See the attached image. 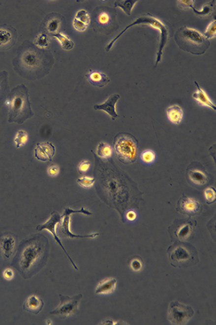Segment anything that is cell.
Listing matches in <instances>:
<instances>
[{
    "mask_svg": "<svg viewBox=\"0 0 216 325\" xmlns=\"http://www.w3.org/2000/svg\"><path fill=\"white\" fill-rule=\"evenodd\" d=\"M49 250V241L45 236H32L21 243L12 265L23 279H31L45 266Z\"/></svg>",
    "mask_w": 216,
    "mask_h": 325,
    "instance_id": "1",
    "label": "cell"
},
{
    "mask_svg": "<svg viewBox=\"0 0 216 325\" xmlns=\"http://www.w3.org/2000/svg\"><path fill=\"white\" fill-rule=\"evenodd\" d=\"M53 58L42 49L30 41H25L18 49L12 61L14 71L29 80L42 78L49 72L53 65Z\"/></svg>",
    "mask_w": 216,
    "mask_h": 325,
    "instance_id": "2",
    "label": "cell"
},
{
    "mask_svg": "<svg viewBox=\"0 0 216 325\" xmlns=\"http://www.w3.org/2000/svg\"><path fill=\"white\" fill-rule=\"evenodd\" d=\"M4 102L8 109L9 123L23 124L27 119L33 116L29 98V90L24 84L13 88Z\"/></svg>",
    "mask_w": 216,
    "mask_h": 325,
    "instance_id": "3",
    "label": "cell"
},
{
    "mask_svg": "<svg viewBox=\"0 0 216 325\" xmlns=\"http://www.w3.org/2000/svg\"><path fill=\"white\" fill-rule=\"evenodd\" d=\"M174 39L182 50L193 55H203L211 45L209 40L201 32L187 27H181L176 32Z\"/></svg>",
    "mask_w": 216,
    "mask_h": 325,
    "instance_id": "4",
    "label": "cell"
},
{
    "mask_svg": "<svg viewBox=\"0 0 216 325\" xmlns=\"http://www.w3.org/2000/svg\"><path fill=\"white\" fill-rule=\"evenodd\" d=\"M150 26V27H154L156 30H158L160 32V42L159 47H158V53H157V57H156V65H158L161 60H162V51L163 49L166 46V42L168 41V37H169V30L166 24H164L162 22L157 19L155 17L152 16L149 14H141L140 16L138 17L137 19H135L134 22L127 25V27L123 28L122 32H120L112 40L111 42L109 43V45L105 48V50L109 52L112 49V47L114 45V43L122 37L123 32H126L128 29L135 26Z\"/></svg>",
    "mask_w": 216,
    "mask_h": 325,
    "instance_id": "5",
    "label": "cell"
},
{
    "mask_svg": "<svg viewBox=\"0 0 216 325\" xmlns=\"http://www.w3.org/2000/svg\"><path fill=\"white\" fill-rule=\"evenodd\" d=\"M115 153L117 158L124 164L132 163L137 158L138 143L133 136L121 133L116 137Z\"/></svg>",
    "mask_w": 216,
    "mask_h": 325,
    "instance_id": "6",
    "label": "cell"
},
{
    "mask_svg": "<svg viewBox=\"0 0 216 325\" xmlns=\"http://www.w3.org/2000/svg\"><path fill=\"white\" fill-rule=\"evenodd\" d=\"M170 262L175 267H188L198 262L197 252L192 247L176 244L168 249Z\"/></svg>",
    "mask_w": 216,
    "mask_h": 325,
    "instance_id": "7",
    "label": "cell"
},
{
    "mask_svg": "<svg viewBox=\"0 0 216 325\" xmlns=\"http://www.w3.org/2000/svg\"><path fill=\"white\" fill-rule=\"evenodd\" d=\"M193 316V309L189 305H184L179 301H173L170 303L167 318L172 325H186L192 319Z\"/></svg>",
    "mask_w": 216,
    "mask_h": 325,
    "instance_id": "8",
    "label": "cell"
},
{
    "mask_svg": "<svg viewBox=\"0 0 216 325\" xmlns=\"http://www.w3.org/2000/svg\"><path fill=\"white\" fill-rule=\"evenodd\" d=\"M82 298L83 294L76 295L74 297L60 294L61 304L57 309L51 312V315L57 316L61 319H65L67 317L75 315L79 312V302Z\"/></svg>",
    "mask_w": 216,
    "mask_h": 325,
    "instance_id": "9",
    "label": "cell"
},
{
    "mask_svg": "<svg viewBox=\"0 0 216 325\" xmlns=\"http://www.w3.org/2000/svg\"><path fill=\"white\" fill-rule=\"evenodd\" d=\"M61 218H62V216L60 215L57 212H53L51 214L50 218H49V221L46 222V223L43 224V225H40V226L36 227V229L38 231V232H41L42 230H49L51 234H53V239H54L55 241L57 242V244L60 245L62 250L63 251L65 254L67 255V258L68 260L71 261V264L74 266V268L75 270H79V267L77 266V265H75V262H73V260H71V257L67 254V251L65 249L64 247H63L62 242H61V239L59 238L58 235L57 233V226H58L59 223L61 222Z\"/></svg>",
    "mask_w": 216,
    "mask_h": 325,
    "instance_id": "10",
    "label": "cell"
},
{
    "mask_svg": "<svg viewBox=\"0 0 216 325\" xmlns=\"http://www.w3.org/2000/svg\"><path fill=\"white\" fill-rule=\"evenodd\" d=\"M71 214L69 212L68 208L64 209L61 222L59 225V233L62 237L70 238V239H76V238H91L95 239L99 236L98 232H93V233L89 234V235H78V234L73 233L70 229V224H71Z\"/></svg>",
    "mask_w": 216,
    "mask_h": 325,
    "instance_id": "11",
    "label": "cell"
},
{
    "mask_svg": "<svg viewBox=\"0 0 216 325\" xmlns=\"http://www.w3.org/2000/svg\"><path fill=\"white\" fill-rule=\"evenodd\" d=\"M16 248V236L11 232L0 234V253L4 260L12 257Z\"/></svg>",
    "mask_w": 216,
    "mask_h": 325,
    "instance_id": "12",
    "label": "cell"
},
{
    "mask_svg": "<svg viewBox=\"0 0 216 325\" xmlns=\"http://www.w3.org/2000/svg\"><path fill=\"white\" fill-rule=\"evenodd\" d=\"M17 31L10 26L0 27V51L9 50L14 46L17 41Z\"/></svg>",
    "mask_w": 216,
    "mask_h": 325,
    "instance_id": "13",
    "label": "cell"
},
{
    "mask_svg": "<svg viewBox=\"0 0 216 325\" xmlns=\"http://www.w3.org/2000/svg\"><path fill=\"white\" fill-rule=\"evenodd\" d=\"M56 153V149L53 144L49 142L40 143L36 144L34 149V157L36 160L43 162H51Z\"/></svg>",
    "mask_w": 216,
    "mask_h": 325,
    "instance_id": "14",
    "label": "cell"
},
{
    "mask_svg": "<svg viewBox=\"0 0 216 325\" xmlns=\"http://www.w3.org/2000/svg\"><path fill=\"white\" fill-rule=\"evenodd\" d=\"M120 95H112L108 98V99L104 103L97 104L93 106L95 110H103L106 114H109L111 117L112 120H115L116 118H118V114L116 110V104L117 101L120 99Z\"/></svg>",
    "mask_w": 216,
    "mask_h": 325,
    "instance_id": "15",
    "label": "cell"
},
{
    "mask_svg": "<svg viewBox=\"0 0 216 325\" xmlns=\"http://www.w3.org/2000/svg\"><path fill=\"white\" fill-rule=\"evenodd\" d=\"M195 84H196V88H197V91L192 96L193 99L200 106L210 108L213 111H216V104L212 102L210 98L208 97L206 92H204V90L200 88L198 83L195 82Z\"/></svg>",
    "mask_w": 216,
    "mask_h": 325,
    "instance_id": "16",
    "label": "cell"
},
{
    "mask_svg": "<svg viewBox=\"0 0 216 325\" xmlns=\"http://www.w3.org/2000/svg\"><path fill=\"white\" fill-rule=\"evenodd\" d=\"M45 302L42 299L37 297L36 295H32L27 298L26 302L23 304V309L29 313L37 315L42 310Z\"/></svg>",
    "mask_w": 216,
    "mask_h": 325,
    "instance_id": "17",
    "label": "cell"
},
{
    "mask_svg": "<svg viewBox=\"0 0 216 325\" xmlns=\"http://www.w3.org/2000/svg\"><path fill=\"white\" fill-rule=\"evenodd\" d=\"M87 78L92 85L98 88H103L110 81L107 75L98 70H91L87 74Z\"/></svg>",
    "mask_w": 216,
    "mask_h": 325,
    "instance_id": "18",
    "label": "cell"
},
{
    "mask_svg": "<svg viewBox=\"0 0 216 325\" xmlns=\"http://www.w3.org/2000/svg\"><path fill=\"white\" fill-rule=\"evenodd\" d=\"M117 287V279L114 278H109L101 281L95 289L96 294H109L114 292Z\"/></svg>",
    "mask_w": 216,
    "mask_h": 325,
    "instance_id": "19",
    "label": "cell"
},
{
    "mask_svg": "<svg viewBox=\"0 0 216 325\" xmlns=\"http://www.w3.org/2000/svg\"><path fill=\"white\" fill-rule=\"evenodd\" d=\"M179 204H180V207L182 209V211L188 215H193V214H196L200 207L198 201L192 197H185L184 199L180 201Z\"/></svg>",
    "mask_w": 216,
    "mask_h": 325,
    "instance_id": "20",
    "label": "cell"
},
{
    "mask_svg": "<svg viewBox=\"0 0 216 325\" xmlns=\"http://www.w3.org/2000/svg\"><path fill=\"white\" fill-rule=\"evenodd\" d=\"M166 115L172 124L179 125L183 120L184 114L180 106L178 105H174V106H170L166 110Z\"/></svg>",
    "mask_w": 216,
    "mask_h": 325,
    "instance_id": "21",
    "label": "cell"
},
{
    "mask_svg": "<svg viewBox=\"0 0 216 325\" xmlns=\"http://www.w3.org/2000/svg\"><path fill=\"white\" fill-rule=\"evenodd\" d=\"M8 92V73L6 71H0V108L4 103Z\"/></svg>",
    "mask_w": 216,
    "mask_h": 325,
    "instance_id": "22",
    "label": "cell"
},
{
    "mask_svg": "<svg viewBox=\"0 0 216 325\" xmlns=\"http://www.w3.org/2000/svg\"><path fill=\"white\" fill-rule=\"evenodd\" d=\"M188 179L195 185L202 186L208 181V177L205 173L200 170H191L188 172Z\"/></svg>",
    "mask_w": 216,
    "mask_h": 325,
    "instance_id": "23",
    "label": "cell"
},
{
    "mask_svg": "<svg viewBox=\"0 0 216 325\" xmlns=\"http://www.w3.org/2000/svg\"><path fill=\"white\" fill-rule=\"evenodd\" d=\"M192 232V225L191 224H185V225H182L181 227L178 228V229L176 231L175 234L177 237L181 241H184V240H187L189 237Z\"/></svg>",
    "mask_w": 216,
    "mask_h": 325,
    "instance_id": "24",
    "label": "cell"
},
{
    "mask_svg": "<svg viewBox=\"0 0 216 325\" xmlns=\"http://www.w3.org/2000/svg\"><path fill=\"white\" fill-rule=\"evenodd\" d=\"M137 2V0H119L114 2L115 7H120L127 15H130L132 7Z\"/></svg>",
    "mask_w": 216,
    "mask_h": 325,
    "instance_id": "25",
    "label": "cell"
},
{
    "mask_svg": "<svg viewBox=\"0 0 216 325\" xmlns=\"http://www.w3.org/2000/svg\"><path fill=\"white\" fill-rule=\"evenodd\" d=\"M96 153L100 158L109 159L113 155V149L109 144L101 142L97 145Z\"/></svg>",
    "mask_w": 216,
    "mask_h": 325,
    "instance_id": "26",
    "label": "cell"
},
{
    "mask_svg": "<svg viewBox=\"0 0 216 325\" xmlns=\"http://www.w3.org/2000/svg\"><path fill=\"white\" fill-rule=\"evenodd\" d=\"M53 37L57 38L60 41L61 46L65 50H71L73 49L74 42L72 40L69 38L67 35L63 34V32H57L56 34L53 35Z\"/></svg>",
    "mask_w": 216,
    "mask_h": 325,
    "instance_id": "27",
    "label": "cell"
},
{
    "mask_svg": "<svg viewBox=\"0 0 216 325\" xmlns=\"http://www.w3.org/2000/svg\"><path fill=\"white\" fill-rule=\"evenodd\" d=\"M28 141V134L27 132L24 130H19L15 135V137L14 139V144L18 149L22 148L24 146L25 144H27Z\"/></svg>",
    "mask_w": 216,
    "mask_h": 325,
    "instance_id": "28",
    "label": "cell"
},
{
    "mask_svg": "<svg viewBox=\"0 0 216 325\" xmlns=\"http://www.w3.org/2000/svg\"><path fill=\"white\" fill-rule=\"evenodd\" d=\"M60 27H61V21L58 18H52L46 23L47 31L53 35L58 32Z\"/></svg>",
    "mask_w": 216,
    "mask_h": 325,
    "instance_id": "29",
    "label": "cell"
},
{
    "mask_svg": "<svg viewBox=\"0 0 216 325\" xmlns=\"http://www.w3.org/2000/svg\"><path fill=\"white\" fill-rule=\"evenodd\" d=\"M213 2H214L209 3V4L205 5L202 10H196V9L194 8L193 6L191 9H192L194 14H196L200 18H207V17L211 15V14L213 12V6H214V4H212Z\"/></svg>",
    "mask_w": 216,
    "mask_h": 325,
    "instance_id": "30",
    "label": "cell"
},
{
    "mask_svg": "<svg viewBox=\"0 0 216 325\" xmlns=\"http://www.w3.org/2000/svg\"><path fill=\"white\" fill-rule=\"evenodd\" d=\"M140 159L145 164H152L155 161L156 155L154 151L146 150L141 153Z\"/></svg>",
    "mask_w": 216,
    "mask_h": 325,
    "instance_id": "31",
    "label": "cell"
},
{
    "mask_svg": "<svg viewBox=\"0 0 216 325\" xmlns=\"http://www.w3.org/2000/svg\"><path fill=\"white\" fill-rule=\"evenodd\" d=\"M77 183L80 187H83V188L89 189V188L93 187V184H94L95 179L94 178H92V177L83 176L82 178L77 179Z\"/></svg>",
    "mask_w": 216,
    "mask_h": 325,
    "instance_id": "32",
    "label": "cell"
},
{
    "mask_svg": "<svg viewBox=\"0 0 216 325\" xmlns=\"http://www.w3.org/2000/svg\"><path fill=\"white\" fill-rule=\"evenodd\" d=\"M34 45L39 47L40 49H45L46 47L49 46V41L47 35L45 33H42L36 37L34 41Z\"/></svg>",
    "mask_w": 216,
    "mask_h": 325,
    "instance_id": "33",
    "label": "cell"
},
{
    "mask_svg": "<svg viewBox=\"0 0 216 325\" xmlns=\"http://www.w3.org/2000/svg\"><path fill=\"white\" fill-rule=\"evenodd\" d=\"M75 19L81 21L82 23L87 25V27L89 26L91 23V18H90L89 13L87 12V10H81L78 11L75 16Z\"/></svg>",
    "mask_w": 216,
    "mask_h": 325,
    "instance_id": "34",
    "label": "cell"
},
{
    "mask_svg": "<svg viewBox=\"0 0 216 325\" xmlns=\"http://www.w3.org/2000/svg\"><path fill=\"white\" fill-rule=\"evenodd\" d=\"M216 34V21H212L211 24L208 26V29L206 31L204 32V36L206 37L208 40L214 38Z\"/></svg>",
    "mask_w": 216,
    "mask_h": 325,
    "instance_id": "35",
    "label": "cell"
},
{
    "mask_svg": "<svg viewBox=\"0 0 216 325\" xmlns=\"http://www.w3.org/2000/svg\"><path fill=\"white\" fill-rule=\"evenodd\" d=\"M204 197L206 200L207 203L212 204L216 201V194L214 188L209 187L204 191Z\"/></svg>",
    "mask_w": 216,
    "mask_h": 325,
    "instance_id": "36",
    "label": "cell"
},
{
    "mask_svg": "<svg viewBox=\"0 0 216 325\" xmlns=\"http://www.w3.org/2000/svg\"><path fill=\"white\" fill-rule=\"evenodd\" d=\"M130 266H131V270H133L134 271H140L143 267V262L139 259H134L131 260Z\"/></svg>",
    "mask_w": 216,
    "mask_h": 325,
    "instance_id": "37",
    "label": "cell"
},
{
    "mask_svg": "<svg viewBox=\"0 0 216 325\" xmlns=\"http://www.w3.org/2000/svg\"><path fill=\"white\" fill-rule=\"evenodd\" d=\"M178 6L179 8L182 9V10H185V9L192 8L193 6L194 1L193 0H180V1H178Z\"/></svg>",
    "mask_w": 216,
    "mask_h": 325,
    "instance_id": "38",
    "label": "cell"
},
{
    "mask_svg": "<svg viewBox=\"0 0 216 325\" xmlns=\"http://www.w3.org/2000/svg\"><path fill=\"white\" fill-rule=\"evenodd\" d=\"M73 27L79 32H83L87 30V26L84 23H82L81 21L78 20L77 19L73 20Z\"/></svg>",
    "mask_w": 216,
    "mask_h": 325,
    "instance_id": "39",
    "label": "cell"
},
{
    "mask_svg": "<svg viewBox=\"0 0 216 325\" xmlns=\"http://www.w3.org/2000/svg\"><path fill=\"white\" fill-rule=\"evenodd\" d=\"M90 168H91V162L89 161H83L79 163V167H78V170L81 174L87 173L89 171Z\"/></svg>",
    "mask_w": 216,
    "mask_h": 325,
    "instance_id": "40",
    "label": "cell"
},
{
    "mask_svg": "<svg viewBox=\"0 0 216 325\" xmlns=\"http://www.w3.org/2000/svg\"><path fill=\"white\" fill-rule=\"evenodd\" d=\"M109 20H110V16H109L107 13H101V14L98 15V17H97V21H98V23L101 25L108 24Z\"/></svg>",
    "mask_w": 216,
    "mask_h": 325,
    "instance_id": "41",
    "label": "cell"
},
{
    "mask_svg": "<svg viewBox=\"0 0 216 325\" xmlns=\"http://www.w3.org/2000/svg\"><path fill=\"white\" fill-rule=\"evenodd\" d=\"M2 276H3V279L6 281H10L14 279V270L12 269H6L2 273Z\"/></svg>",
    "mask_w": 216,
    "mask_h": 325,
    "instance_id": "42",
    "label": "cell"
},
{
    "mask_svg": "<svg viewBox=\"0 0 216 325\" xmlns=\"http://www.w3.org/2000/svg\"><path fill=\"white\" fill-rule=\"evenodd\" d=\"M59 172H60V168H59L57 165H52V166H50V167L48 168V174H49L50 176H57V175H58Z\"/></svg>",
    "mask_w": 216,
    "mask_h": 325,
    "instance_id": "43",
    "label": "cell"
},
{
    "mask_svg": "<svg viewBox=\"0 0 216 325\" xmlns=\"http://www.w3.org/2000/svg\"><path fill=\"white\" fill-rule=\"evenodd\" d=\"M126 218H127L130 222H134L136 218H137V214L133 210H129L126 214Z\"/></svg>",
    "mask_w": 216,
    "mask_h": 325,
    "instance_id": "44",
    "label": "cell"
},
{
    "mask_svg": "<svg viewBox=\"0 0 216 325\" xmlns=\"http://www.w3.org/2000/svg\"><path fill=\"white\" fill-rule=\"evenodd\" d=\"M45 324H46V325H53V322H52V321H50V320H48V321H46Z\"/></svg>",
    "mask_w": 216,
    "mask_h": 325,
    "instance_id": "45",
    "label": "cell"
}]
</instances>
